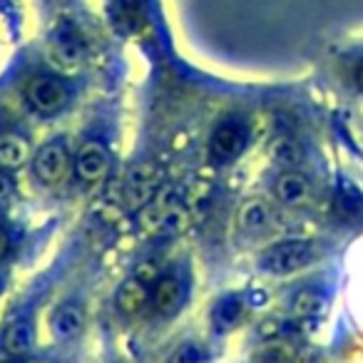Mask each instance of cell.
<instances>
[{
  "instance_id": "1",
  "label": "cell",
  "mask_w": 363,
  "mask_h": 363,
  "mask_svg": "<svg viewBox=\"0 0 363 363\" xmlns=\"http://www.w3.org/2000/svg\"><path fill=\"white\" fill-rule=\"evenodd\" d=\"M162 182V167L155 162H140L130 169L125 179V204L130 209H142L155 199Z\"/></svg>"
},
{
  "instance_id": "2",
  "label": "cell",
  "mask_w": 363,
  "mask_h": 363,
  "mask_svg": "<svg viewBox=\"0 0 363 363\" xmlns=\"http://www.w3.org/2000/svg\"><path fill=\"white\" fill-rule=\"evenodd\" d=\"M313 259V247L301 239H291V242H281L277 247H272L262 257V269L269 274H294L298 269H303Z\"/></svg>"
},
{
  "instance_id": "3",
  "label": "cell",
  "mask_w": 363,
  "mask_h": 363,
  "mask_svg": "<svg viewBox=\"0 0 363 363\" xmlns=\"http://www.w3.org/2000/svg\"><path fill=\"white\" fill-rule=\"evenodd\" d=\"M26 97L30 107L40 115H55L67 105V87L57 77L43 75L28 82Z\"/></svg>"
},
{
  "instance_id": "4",
  "label": "cell",
  "mask_w": 363,
  "mask_h": 363,
  "mask_svg": "<svg viewBox=\"0 0 363 363\" xmlns=\"http://www.w3.org/2000/svg\"><path fill=\"white\" fill-rule=\"evenodd\" d=\"M67 167H70V155H67L65 145H60V142L45 145L35 157V174L45 184H57L65 177Z\"/></svg>"
},
{
  "instance_id": "5",
  "label": "cell",
  "mask_w": 363,
  "mask_h": 363,
  "mask_svg": "<svg viewBox=\"0 0 363 363\" xmlns=\"http://www.w3.org/2000/svg\"><path fill=\"white\" fill-rule=\"evenodd\" d=\"M110 169V155L100 142H87L77 155V177L87 184H95Z\"/></svg>"
},
{
  "instance_id": "6",
  "label": "cell",
  "mask_w": 363,
  "mask_h": 363,
  "mask_svg": "<svg viewBox=\"0 0 363 363\" xmlns=\"http://www.w3.org/2000/svg\"><path fill=\"white\" fill-rule=\"evenodd\" d=\"M311 194V184L308 179L296 169H286L281 177L277 179V197L281 204H289V207H298L303 204Z\"/></svg>"
},
{
  "instance_id": "7",
  "label": "cell",
  "mask_w": 363,
  "mask_h": 363,
  "mask_svg": "<svg viewBox=\"0 0 363 363\" xmlns=\"http://www.w3.org/2000/svg\"><path fill=\"white\" fill-rule=\"evenodd\" d=\"M244 142H247V132L239 125H222L212 137V155L219 162H229L242 152Z\"/></svg>"
},
{
  "instance_id": "8",
  "label": "cell",
  "mask_w": 363,
  "mask_h": 363,
  "mask_svg": "<svg viewBox=\"0 0 363 363\" xmlns=\"http://www.w3.org/2000/svg\"><path fill=\"white\" fill-rule=\"evenodd\" d=\"M28 157H30V145L26 137L16 135V132L0 135V167L16 169V167L26 164Z\"/></svg>"
},
{
  "instance_id": "9",
  "label": "cell",
  "mask_w": 363,
  "mask_h": 363,
  "mask_svg": "<svg viewBox=\"0 0 363 363\" xmlns=\"http://www.w3.org/2000/svg\"><path fill=\"white\" fill-rule=\"evenodd\" d=\"M147 303V286L142 279H127L125 284L117 291V306H120L122 313L132 316V313H140L142 306Z\"/></svg>"
},
{
  "instance_id": "10",
  "label": "cell",
  "mask_w": 363,
  "mask_h": 363,
  "mask_svg": "<svg viewBox=\"0 0 363 363\" xmlns=\"http://www.w3.org/2000/svg\"><path fill=\"white\" fill-rule=\"evenodd\" d=\"M3 346H6V351L13 353V356H26V353L33 348L30 323H28L26 318L13 321L11 326L6 328V333H3Z\"/></svg>"
},
{
  "instance_id": "11",
  "label": "cell",
  "mask_w": 363,
  "mask_h": 363,
  "mask_svg": "<svg viewBox=\"0 0 363 363\" xmlns=\"http://www.w3.org/2000/svg\"><path fill=\"white\" fill-rule=\"evenodd\" d=\"M182 303V284L174 277H164L155 286V308L164 316L174 313Z\"/></svg>"
},
{
  "instance_id": "12",
  "label": "cell",
  "mask_w": 363,
  "mask_h": 363,
  "mask_svg": "<svg viewBox=\"0 0 363 363\" xmlns=\"http://www.w3.org/2000/svg\"><path fill=\"white\" fill-rule=\"evenodd\" d=\"M269 222H272V209L262 199H249L239 209V224L247 232H262V229L269 227Z\"/></svg>"
},
{
  "instance_id": "13",
  "label": "cell",
  "mask_w": 363,
  "mask_h": 363,
  "mask_svg": "<svg viewBox=\"0 0 363 363\" xmlns=\"http://www.w3.org/2000/svg\"><path fill=\"white\" fill-rule=\"evenodd\" d=\"M82 326V311L72 303H65L52 316V333L57 338H72Z\"/></svg>"
},
{
  "instance_id": "14",
  "label": "cell",
  "mask_w": 363,
  "mask_h": 363,
  "mask_svg": "<svg viewBox=\"0 0 363 363\" xmlns=\"http://www.w3.org/2000/svg\"><path fill=\"white\" fill-rule=\"evenodd\" d=\"M274 157H277V162H281V164L291 167L298 162V157H301V150H298V145H294L291 140H281L274 145Z\"/></svg>"
},
{
  "instance_id": "15",
  "label": "cell",
  "mask_w": 363,
  "mask_h": 363,
  "mask_svg": "<svg viewBox=\"0 0 363 363\" xmlns=\"http://www.w3.org/2000/svg\"><path fill=\"white\" fill-rule=\"evenodd\" d=\"M318 306H321V298L311 291L298 294L296 301H294V311H296L298 316H311V313L318 311Z\"/></svg>"
},
{
  "instance_id": "16",
  "label": "cell",
  "mask_w": 363,
  "mask_h": 363,
  "mask_svg": "<svg viewBox=\"0 0 363 363\" xmlns=\"http://www.w3.org/2000/svg\"><path fill=\"white\" fill-rule=\"evenodd\" d=\"M254 363H291L289 353L279 346H267L254 356Z\"/></svg>"
},
{
  "instance_id": "17",
  "label": "cell",
  "mask_w": 363,
  "mask_h": 363,
  "mask_svg": "<svg viewBox=\"0 0 363 363\" xmlns=\"http://www.w3.org/2000/svg\"><path fill=\"white\" fill-rule=\"evenodd\" d=\"M204 361V353H202V348H197V346H184V348H179V353L174 356V361L172 363H202Z\"/></svg>"
},
{
  "instance_id": "18",
  "label": "cell",
  "mask_w": 363,
  "mask_h": 363,
  "mask_svg": "<svg viewBox=\"0 0 363 363\" xmlns=\"http://www.w3.org/2000/svg\"><path fill=\"white\" fill-rule=\"evenodd\" d=\"M13 194V179L6 174V172H0V204L8 202Z\"/></svg>"
},
{
  "instance_id": "19",
  "label": "cell",
  "mask_w": 363,
  "mask_h": 363,
  "mask_svg": "<svg viewBox=\"0 0 363 363\" xmlns=\"http://www.w3.org/2000/svg\"><path fill=\"white\" fill-rule=\"evenodd\" d=\"M353 82H356V87L363 92V62H358L356 70H353Z\"/></svg>"
},
{
  "instance_id": "20",
  "label": "cell",
  "mask_w": 363,
  "mask_h": 363,
  "mask_svg": "<svg viewBox=\"0 0 363 363\" xmlns=\"http://www.w3.org/2000/svg\"><path fill=\"white\" fill-rule=\"evenodd\" d=\"M8 247H11V239H8V234L0 229V259L8 254Z\"/></svg>"
},
{
  "instance_id": "21",
  "label": "cell",
  "mask_w": 363,
  "mask_h": 363,
  "mask_svg": "<svg viewBox=\"0 0 363 363\" xmlns=\"http://www.w3.org/2000/svg\"><path fill=\"white\" fill-rule=\"evenodd\" d=\"M26 363H50V361H45V358H30V361H26Z\"/></svg>"
}]
</instances>
